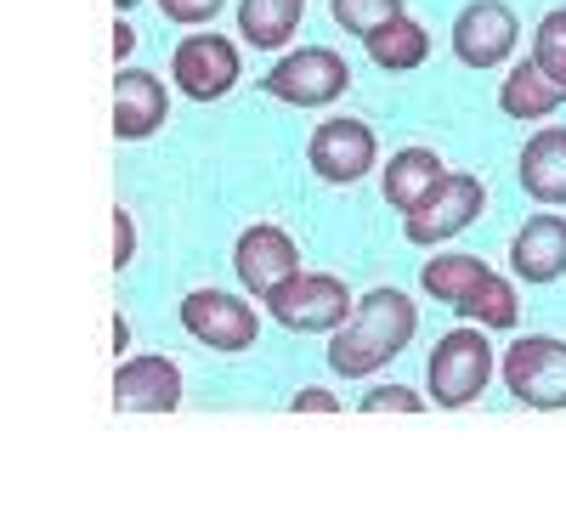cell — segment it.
I'll list each match as a JSON object with an SVG mask.
<instances>
[{"label":"cell","mask_w":566,"mask_h":526,"mask_svg":"<svg viewBox=\"0 0 566 526\" xmlns=\"http://www.w3.org/2000/svg\"><path fill=\"white\" fill-rule=\"evenodd\" d=\"M419 334V306L402 290H368L357 295V312L328 334V368L340 379H368L386 362H397Z\"/></svg>","instance_id":"6da1fadb"},{"label":"cell","mask_w":566,"mask_h":526,"mask_svg":"<svg viewBox=\"0 0 566 526\" xmlns=\"http://www.w3.org/2000/svg\"><path fill=\"white\" fill-rule=\"evenodd\" d=\"M499 374V357H493V340L482 323H459L448 328L442 340L431 346V362H424V386H431V402L459 413L470 408Z\"/></svg>","instance_id":"7a4b0ae2"},{"label":"cell","mask_w":566,"mask_h":526,"mask_svg":"<svg viewBox=\"0 0 566 526\" xmlns=\"http://www.w3.org/2000/svg\"><path fill=\"white\" fill-rule=\"evenodd\" d=\"M255 85L283 108H335L352 91V63L328 45H295V52H277V63Z\"/></svg>","instance_id":"3957f363"},{"label":"cell","mask_w":566,"mask_h":526,"mask_svg":"<svg viewBox=\"0 0 566 526\" xmlns=\"http://www.w3.org/2000/svg\"><path fill=\"white\" fill-rule=\"evenodd\" d=\"M499 379L522 408L560 413L566 408V340H555V334H522L515 346H504Z\"/></svg>","instance_id":"277c9868"},{"label":"cell","mask_w":566,"mask_h":526,"mask_svg":"<svg viewBox=\"0 0 566 526\" xmlns=\"http://www.w3.org/2000/svg\"><path fill=\"white\" fill-rule=\"evenodd\" d=\"M266 312H272L277 328H290V334H335L357 312V295L346 290V277L301 266L290 283H277V290L266 295Z\"/></svg>","instance_id":"5b68a950"},{"label":"cell","mask_w":566,"mask_h":526,"mask_svg":"<svg viewBox=\"0 0 566 526\" xmlns=\"http://www.w3.org/2000/svg\"><path fill=\"white\" fill-rule=\"evenodd\" d=\"M170 80L187 103H221L232 85L244 80V57H239V40H227L216 29H193L176 40L170 52Z\"/></svg>","instance_id":"8992f818"},{"label":"cell","mask_w":566,"mask_h":526,"mask_svg":"<svg viewBox=\"0 0 566 526\" xmlns=\"http://www.w3.org/2000/svg\"><path fill=\"white\" fill-rule=\"evenodd\" d=\"M488 215V181L482 176H464V170H448V181L437 187L419 210L402 215V238L413 250H442L448 238H459L464 227H476Z\"/></svg>","instance_id":"52a82bcc"},{"label":"cell","mask_w":566,"mask_h":526,"mask_svg":"<svg viewBox=\"0 0 566 526\" xmlns=\"http://www.w3.org/2000/svg\"><path fill=\"white\" fill-rule=\"evenodd\" d=\"M176 317H181V328L193 334L199 346H210V351H221V357L255 351V340H261L255 306L239 301V295H227V290H193V295L181 301Z\"/></svg>","instance_id":"ba28073f"},{"label":"cell","mask_w":566,"mask_h":526,"mask_svg":"<svg viewBox=\"0 0 566 526\" xmlns=\"http://www.w3.org/2000/svg\"><path fill=\"white\" fill-rule=\"evenodd\" d=\"M306 165L328 187H357L374 165H380V141L363 119H323L306 136Z\"/></svg>","instance_id":"9c48e42d"},{"label":"cell","mask_w":566,"mask_h":526,"mask_svg":"<svg viewBox=\"0 0 566 526\" xmlns=\"http://www.w3.org/2000/svg\"><path fill=\"white\" fill-rule=\"evenodd\" d=\"M515 45H522V23H515V12L504 7V0H470V7H459L453 18V57L464 69H504L515 57Z\"/></svg>","instance_id":"30bf717a"},{"label":"cell","mask_w":566,"mask_h":526,"mask_svg":"<svg viewBox=\"0 0 566 526\" xmlns=\"http://www.w3.org/2000/svg\"><path fill=\"white\" fill-rule=\"evenodd\" d=\"M232 272H239V283L255 301H266L277 283H290L301 272V244L277 221H255V227L239 232V244H232Z\"/></svg>","instance_id":"8fae6325"},{"label":"cell","mask_w":566,"mask_h":526,"mask_svg":"<svg viewBox=\"0 0 566 526\" xmlns=\"http://www.w3.org/2000/svg\"><path fill=\"white\" fill-rule=\"evenodd\" d=\"M114 413H176L181 408V368L159 351L148 357H125L114 368Z\"/></svg>","instance_id":"7c38bea8"},{"label":"cell","mask_w":566,"mask_h":526,"mask_svg":"<svg viewBox=\"0 0 566 526\" xmlns=\"http://www.w3.org/2000/svg\"><path fill=\"white\" fill-rule=\"evenodd\" d=\"M170 119V91L148 69H119L114 74V136L119 141H148Z\"/></svg>","instance_id":"4fadbf2b"},{"label":"cell","mask_w":566,"mask_h":526,"mask_svg":"<svg viewBox=\"0 0 566 526\" xmlns=\"http://www.w3.org/2000/svg\"><path fill=\"white\" fill-rule=\"evenodd\" d=\"M510 272L522 283H555L566 277V215H555L549 204L538 215H527L510 238Z\"/></svg>","instance_id":"5bb4252c"},{"label":"cell","mask_w":566,"mask_h":526,"mask_svg":"<svg viewBox=\"0 0 566 526\" xmlns=\"http://www.w3.org/2000/svg\"><path fill=\"white\" fill-rule=\"evenodd\" d=\"M515 181L533 204L560 210L566 204V125H538L522 154H515Z\"/></svg>","instance_id":"9a60e30c"},{"label":"cell","mask_w":566,"mask_h":526,"mask_svg":"<svg viewBox=\"0 0 566 526\" xmlns=\"http://www.w3.org/2000/svg\"><path fill=\"white\" fill-rule=\"evenodd\" d=\"M442 181H448V165H442L437 148H397L380 170V193H386L391 210L408 215V210H419L424 199H431Z\"/></svg>","instance_id":"2e32d148"},{"label":"cell","mask_w":566,"mask_h":526,"mask_svg":"<svg viewBox=\"0 0 566 526\" xmlns=\"http://www.w3.org/2000/svg\"><path fill=\"white\" fill-rule=\"evenodd\" d=\"M560 103H566V85H555V80L538 69V57H522V63L504 74V85H499V108H504V119H522V125L549 119Z\"/></svg>","instance_id":"e0dca14e"},{"label":"cell","mask_w":566,"mask_h":526,"mask_svg":"<svg viewBox=\"0 0 566 526\" xmlns=\"http://www.w3.org/2000/svg\"><path fill=\"white\" fill-rule=\"evenodd\" d=\"M306 18V0H239V34L250 52H283Z\"/></svg>","instance_id":"ac0fdd59"},{"label":"cell","mask_w":566,"mask_h":526,"mask_svg":"<svg viewBox=\"0 0 566 526\" xmlns=\"http://www.w3.org/2000/svg\"><path fill=\"white\" fill-rule=\"evenodd\" d=\"M363 45H368V63H374V69H386V74H413L424 57H431V29L413 23V18L402 12V18H391L386 29H374Z\"/></svg>","instance_id":"d6986e66"},{"label":"cell","mask_w":566,"mask_h":526,"mask_svg":"<svg viewBox=\"0 0 566 526\" xmlns=\"http://www.w3.org/2000/svg\"><path fill=\"white\" fill-rule=\"evenodd\" d=\"M453 312H459L464 323H482L488 334H510L515 323H522V295H515V283H510V277L488 272V277H482Z\"/></svg>","instance_id":"ffe728a7"},{"label":"cell","mask_w":566,"mask_h":526,"mask_svg":"<svg viewBox=\"0 0 566 526\" xmlns=\"http://www.w3.org/2000/svg\"><path fill=\"white\" fill-rule=\"evenodd\" d=\"M488 272L493 266L482 255H431V261L419 266V290L431 295V301H442V306H459Z\"/></svg>","instance_id":"44dd1931"},{"label":"cell","mask_w":566,"mask_h":526,"mask_svg":"<svg viewBox=\"0 0 566 526\" xmlns=\"http://www.w3.org/2000/svg\"><path fill=\"white\" fill-rule=\"evenodd\" d=\"M328 12H335V23L357 40H368L374 29H386L391 18H402V0H328Z\"/></svg>","instance_id":"7402d4cb"},{"label":"cell","mask_w":566,"mask_h":526,"mask_svg":"<svg viewBox=\"0 0 566 526\" xmlns=\"http://www.w3.org/2000/svg\"><path fill=\"white\" fill-rule=\"evenodd\" d=\"M533 57H538V69H544L555 85H566V7H555V12L538 18V29H533Z\"/></svg>","instance_id":"603a6c76"},{"label":"cell","mask_w":566,"mask_h":526,"mask_svg":"<svg viewBox=\"0 0 566 526\" xmlns=\"http://www.w3.org/2000/svg\"><path fill=\"white\" fill-rule=\"evenodd\" d=\"M221 7H227V0H159V12L170 23H181V29H210L221 18Z\"/></svg>","instance_id":"cb8c5ba5"},{"label":"cell","mask_w":566,"mask_h":526,"mask_svg":"<svg viewBox=\"0 0 566 526\" xmlns=\"http://www.w3.org/2000/svg\"><path fill=\"white\" fill-rule=\"evenodd\" d=\"M431 397H419L413 386H380V391H368L363 397V413H419Z\"/></svg>","instance_id":"d4e9b609"},{"label":"cell","mask_w":566,"mask_h":526,"mask_svg":"<svg viewBox=\"0 0 566 526\" xmlns=\"http://www.w3.org/2000/svg\"><path fill=\"white\" fill-rule=\"evenodd\" d=\"M114 272H125L130 261H136V221H130V210H119L114 204Z\"/></svg>","instance_id":"484cf974"},{"label":"cell","mask_w":566,"mask_h":526,"mask_svg":"<svg viewBox=\"0 0 566 526\" xmlns=\"http://www.w3.org/2000/svg\"><path fill=\"white\" fill-rule=\"evenodd\" d=\"M290 413H340V397L323 391V386H306V391L290 397Z\"/></svg>","instance_id":"4316f807"},{"label":"cell","mask_w":566,"mask_h":526,"mask_svg":"<svg viewBox=\"0 0 566 526\" xmlns=\"http://www.w3.org/2000/svg\"><path fill=\"white\" fill-rule=\"evenodd\" d=\"M130 45H136V29L125 23V12H119V23H114V63L125 69V57H130Z\"/></svg>","instance_id":"83f0119b"},{"label":"cell","mask_w":566,"mask_h":526,"mask_svg":"<svg viewBox=\"0 0 566 526\" xmlns=\"http://www.w3.org/2000/svg\"><path fill=\"white\" fill-rule=\"evenodd\" d=\"M108 340H114V357H125L130 351V323L114 312V323H108Z\"/></svg>","instance_id":"f1b7e54d"},{"label":"cell","mask_w":566,"mask_h":526,"mask_svg":"<svg viewBox=\"0 0 566 526\" xmlns=\"http://www.w3.org/2000/svg\"><path fill=\"white\" fill-rule=\"evenodd\" d=\"M130 7H142V0H114V12H130Z\"/></svg>","instance_id":"f546056e"}]
</instances>
